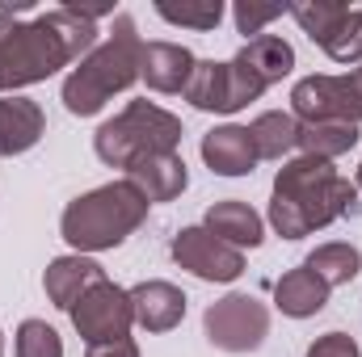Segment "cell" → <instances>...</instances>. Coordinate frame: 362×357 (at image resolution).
<instances>
[{"instance_id":"cell-4","label":"cell","mask_w":362,"mask_h":357,"mask_svg":"<svg viewBox=\"0 0 362 357\" xmlns=\"http://www.w3.org/2000/svg\"><path fill=\"white\" fill-rule=\"evenodd\" d=\"M148 210H152V202L131 181H110V185H97L89 193H81L76 202H68L59 231L81 257L105 253V248H118L131 231H139Z\"/></svg>"},{"instance_id":"cell-2","label":"cell","mask_w":362,"mask_h":357,"mask_svg":"<svg viewBox=\"0 0 362 357\" xmlns=\"http://www.w3.org/2000/svg\"><path fill=\"white\" fill-rule=\"evenodd\" d=\"M358 198V185L346 181L329 160H286L274 177L270 193V227L282 240H303L329 223H337L341 214H350Z\"/></svg>"},{"instance_id":"cell-1","label":"cell","mask_w":362,"mask_h":357,"mask_svg":"<svg viewBox=\"0 0 362 357\" xmlns=\"http://www.w3.org/2000/svg\"><path fill=\"white\" fill-rule=\"evenodd\" d=\"M93 8H51L34 21H17V13L0 8V92L38 85L68 63H81L97 47Z\"/></svg>"},{"instance_id":"cell-9","label":"cell","mask_w":362,"mask_h":357,"mask_svg":"<svg viewBox=\"0 0 362 357\" xmlns=\"http://www.w3.org/2000/svg\"><path fill=\"white\" fill-rule=\"evenodd\" d=\"M76 332L89 341V345H110V341H127L131 324H135V307H131V290L114 286L110 277L89 286L81 294V303L68 311Z\"/></svg>"},{"instance_id":"cell-24","label":"cell","mask_w":362,"mask_h":357,"mask_svg":"<svg viewBox=\"0 0 362 357\" xmlns=\"http://www.w3.org/2000/svg\"><path fill=\"white\" fill-rule=\"evenodd\" d=\"M156 13L169 21V25H185V30H198V34H206V30H215L219 25V17H223V4L219 0H160L156 4Z\"/></svg>"},{"instance_id":"cell-21","label":"cell","mask_w":362,"mask_h":357,"mask_svg":"<svg viewBox=\"0 0 362 357\" xmlns=\"http://www.w3.org/2000/svg\"><path fill=\"white\" fill-rule=\"evenodd\" d=\"M358 143V126L354 122H299V152L312 160H337Z\"/></svg>"},{"instance_id":"cell-27","label":"cell","mask_w":362,"mask_h":357,"mask_svg":"<svg viewBox=\"0 0 362 357\" xmlns=\"http://www.w3.org/2000/svg\"><path fill=\"white\" fill-rule=\"evenodd\" d=\"M286 13V4H253V0H240L236 8H232V17H236V30L240 34H253V38H262V30L278 21Z\"/></svg>"},{"instance_id":"cell-6","label":"cell","mask_w":362,"mask_h":357,"mask_svg":"<svg viewBox=\"0 0 362 357\" xmlns=\"http://www.w3.org/2000/svg\"><path fill=\"white\" fill-rule=\"evenodd\" d=\"M262 92H266V85L240 59H228V63L198 59L194 63V76L185 85V101L194 109H202V114H236L249 101H257Z\"/></svg>"},{"instance_id":"cell-5","label":"cell","mask_w":362,"mask_h":357,"mask_svg":"<svg viewBox=\"0 0 362 357\" xmlns=\"http://www.w3.org/2000/svg\"><path fill=\"white\" fill-rule=\"evenodd\" d=\"M181 143V118L152 105V101H131L118 118L101 122L93 135V152L110 169H131L144 156L156 152H177Z\"/></svg>"},{"instance_id":"cell-23","label":"cell","mask_w":362,"mask_h":357,"mask_svg":"<svg viewBox=\"0 0 362 357\" xmlns=\"http://www.w3.org/2000/svg\"><path fill=\"white\" fill-rule=\"evenodd\" d=\"M286 13L299 21V30L320 47L337 25H341V17L350 13V4H337V0H295V4H286Z\"/></svg>"},{"instance_id":"cell-18","label":"cell","mask_w":362,"mask_h":357,"mask_svg":"<svg viewBox=\"0 0 362 357\" xmlns=\"http://www.w3.org/2000/svg\"><path fill=\"white\" fill-rule=\"evenodd\" d=\"M325 303H329V286L308 265L291 269V273H282L274 282V307L282 315H291V320H308V315L325 311Z\"/></svg>"},{"instance_id":"cell-19","label":"cell","mask_w":362,"mask_h":357,"mask_svg":"<svg viewBox=\"0 0 362 357\" xmlns=\"http://www.w3.org/2000/svg\"><path fill=\"white\" fill-rule=\"evenodd\" d=\"M236 59L270 89L282 76H291V68H295V47H291L286 38H278V34H262V38H249V42L236 51Z\"/></svg>"},{"instance_id":"cell-12","label":"cell","mask_w":362,"mask_h":357,"mask_svg":"<svg viewBox=\"0 0 362 357\" xmlns=\"http://www.w3.org/2000/svg\"><path fill=\"white\" fill-rule=\"evenodd\" d=\"M194 55L177 42H144L139 51V80L152 92H185L194 76Z\"/></svg>"},{"instance_id":"cell-22","label":"cell","mask_w":362,"mask_h":357,"mask_svg":"<svg viewBox=\"0 0 362 357\" xmlns=\"http://www.w3.org/2000/svg\"><path fill=\"white\" fill-rule=\"evenodd\" d=\"M303 265L312 269L329 290H333V286H346V282H354V277L362 273V253L354 248V244L333 240V244H320Z\"/></svg>"},{"instance_id":"cell-14","label":"cell","mask_w":362,"mask_h":357,"mask_svg":"<svg viewBox=\"0 0 362 357\" xmlns=\"http://www.w3.org/2000/svg\"><path fill=\"white\" fill-rule=\"evenodd\" d=\"M127 181L148 198V202H173L181 198V189L189 185L185 173V160L177 152H156V156H144L127 169Z\"/></svg>"},{"instance_id":"cell-8","label":"cell","mask_w":362,"mask_h":357,"mask_svg":"<svg viewBox=\"0 0 362 357\" xmlns=\"http://www.w3.org/2000/svg\"><path fill=\"white\" fill-rule=\"evenodd\" d=\"M291 114L299 122H354L362 126V68L346 76H303L291 89Z\"/></svg>"},{"instance_id":"cell-13","label":"cell","mask_w":362,"mask_h":357,"mask_svg":"<svg viewBox=\"0 0 362 357\" xmlns=\"http://www.w3.org/2000/svg\"><path fill=\"white\" fill-rule=\"evenodd\" d=\"M97 282H105V269L97 265L93 257H81V253H72V257H55L47 273H42V286H47V298L59 307V311H72L76 303H81V294L97 286Z\"/></svg>"},{"instance_id":"cell-3","label":"cell","mask_w":362,"mask_h":357,"mask_svg":"<svg viewBox=\"0 0 362 357\" xmlns=\"http://www.w3.org/2000/svg\"><path fill=\"white\" fill-rule=\"evenodd\" d=\"M139 51L144 38L135 30V21L127 13L114 17V30L105 34V42H97L89 55L68 72L64 80V105L76 118H93L97 109H105V101L114 92H127L139 80Z\"/></svg>"},{"instance_id":"cell-17","label":"cell","mask_w":362,"mask_h":357,"mask_svg":"<svg viewBox=\"0 0 362 357\" xmlns=\"http://www.w3.org/2000/svg\"><path fill=\"white\" fill-rule=\"evenodd\" d=\"M211 236H219L223 244H232V248H257L262 240H266V223H262V214L249 206V202H236V198H228V202H215L211 210H206V223H202Z\"/></svg>"},{"instance_id":"cell-16","label":"cell","mask_w":362,"mask_h":357,"mask_svg":"<svg viewBox=\"0 0 362 357\" xmlns=\"http://www.w3.org/2000/svg\"><path fill=\"white\" fill-rule=\"evenodd\" d=\"M47 131V114L30 97H0V156L30 152Z\"/></svg>"},{"instance_id":"cell-10","label":"cell","mask_w":362,"mask_h":357,"mask_svg":"<svg viewBox=\"0 0 362 357\" xmlns=\"http://www.w3.org/2000/svg\"><path fill=\"white\" fill-rule=\"evenodd\" d=\"M173 261L202 282H236L245 273V253L223 244L206 227H185L173 236Z\"/></svg>"},{"instance_id":"cell-28","label":"cell","mask_w":362,"mask_h":357,"mask_svg":"<svg viewBox=\"0 0 362 357\" xmlns=\"http://www.w3.org/2000/svg\"><path fill=\"white\" fill-rule=\"evenodd\" d=\"M308 357H362V353H358V341H354V337H346V332H325V337L312 341Z\"/></svg>"},{"instance_id":"cell-15","label":"cell","mask_w":362,"mask_h":357,"mask_svg":"<svg viewBox=\"0 0 362 357\" xmlns=\"http://www.w3.org/2000/svg\"><path fill=\"white\" fill-rule=\"evenodd\" d=\"M131 307L144 332H169L185 320V294L173 282H139L131 290Z\"/></svg>"},{"instance_id":"cell-25","label":"cell","mask_w":362,"mask_h":357,"mask_svg":"<svg viewBox=\"0 0 362 357\" xmlns=\"http://www.w3.org/2000/svg\"><path fill=\"white\" fill-rule=\"evenodd\" d=\"M320 51L333 59V63H358L362 59V8H350L341 17V25L320 42Z\"/></svg>"},{"instance_id":"cell-7","label":"cell","mask_w":362,"mask_h":357,"mask_svg":"<svg viewBox=\"0 0 362 357\" xmlns=\"http://www.w3.org/2000/svg\"><path fill=\"white\" fill-rule=\"evenodd\" d=\"M202 332L223 353H253L270 337V311L253 294H228V298H219V303L206 307Z\"/></svg>"},{"instance_id":"cell-30","label":"cell","mask_w":362,"mask_h":357,"mask_svg":"<svg viewBox=\"0 0 362 357\" xmlns=\"http://www.w3.org/2000/svg\"><path fill=\"white\" fill-rule=\"evenodd\" d=\"M354 185H358V189H362V164H358V177H354Z\"/></svg>"},{"instance_id":"cell-11","label":"cell","mask_w":362,"mask_h":357,"mask_svg":"<svg viewBox=\"0 0 362 357\" xmlns=\"http://www.w3.org/2000/svg\"><path fill=\"white\" fill-rule=\"evenodd\" d=\"M202 160L211 173L219 177H245L257 169V152H253V139H249V126H215L202 135Z\"/></svg>"},{"instance_id":"cell-20","label":"cell","mask_w":362,"mask_h":357,"mask_svg":"<svg viewBox=\"0 0 362 357\" xmlns=\"http://www.w3.org/2000/svg\"><path fill=\"white\" fill-rule=\"evenodd\" d=\"M249 139H253L257 160H282L299 143V118L286 109H266L249 122Z\"/></svg>"},{"instance_id":"cell-31","label":"cell","mask_w":362,"mask_h":357,"mask_svg":"<svg viewBox=\"0 0 362 357\" xmlns=\"http://www.w3.org/2000/svg\"><path fill=\"white\" fill-rule=\"evenodd\" d=\"M0 357H4V337H0Z\"/></svg>"},{"instance_id":"cell-26","label":"cell","mask_w":362,"mask_h":357,"mask_svg":"<svg viewBox=\"0 0 362 357\" xmlns=\"http://www.w3.org/2000/svg\"><path fill=\"white\" fill-rule=\"evenodd\" d=\"M17 357H64V337L47 320H25L13 341Z\"/></svg>"},{"instance_id":"cell-29","label":"cell","mask_w":362,"mask_h":357,"mask_svg":"<svg viewBox=\"0 0 362 357\" xmlns=\"http://www.w3.org/2000/svg\"><path fill=\"white\" fill-rule=\"evenodd\" d=\"M85 357H139V349H135V341L127 337V341H110V345H89Z\"/></svg>"}]
</instances>
